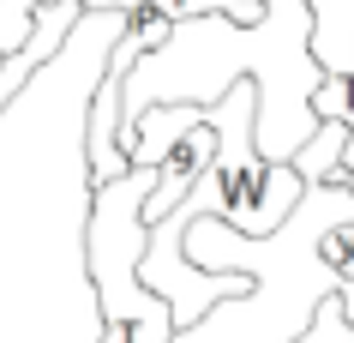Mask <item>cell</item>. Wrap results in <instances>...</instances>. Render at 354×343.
Here are the masks:
<instances>
[{
    "instance_id": "6da1fadb",
    "label": "cell",
    "mask_w": 354,
    "mask_h": 343,
    "mask_svg": "<svg viewBox=\"0 0 354 343\" xmlns=\"http://www.w3.org/2000/svg\"><path fill=\"white\" fill-rule=\"evenodd\" d=\"M187 259L205 271H246L252 295L223 301L174 343H300L324 295L354 283V187L306 181V199L277 235H241L223 217H198L187 229Z\"/></svg>"
},
{
    "instance_id": "7a4b0ae2",
    "label": "cell",
    "mask_w": 354,
    "mask_h": 343,
    "mask_svg": "<svg viewBox=\"0 0 354 343\" xmlns=\"http://www.w3.org/2000/svg\"><path fill=\"white\" fill-rule=\"evenodd\" d=\"M313 55L324 78H354V0H313Z\"/></svg>"
},
{
    "instance_id": "3957f363",
    "label": "cell",
    "mask_w": 354,
    "mask_h": 343,
    "mask_svg": "<svg viewBox=\"0 0 354 343\" xmlns=\"http://www.w3.org/2000/svg\"><path fill=\"white\" fill-rule=\"evenodd\" d=\"M348 139H354L348 121H324V127H318V139L295 157L300 181H342V157H348Z\"/></svg>"
},
{
    "instance_id": "277c9868",
    "label": "cell",
    "mask_w": 354,
    "mask_h": 343,
    "mask_svg": "<svg viewBox=\"0 0 354 343\" xmlns=\"http://www.w3.org/2000/svg\"><path fill=\"white\" fill-rule=\"evenodd\" d=\"M37 12H42V0H0V55L30 49V37H37Z\"/></svg>"
},
{
    "instance_id": "5b68a950",
    "label": "cell",
    "mask_w": 354,
    "mask_h": 343,
    "mask_svg": "<svg viewBox=\"0 0 354 343\" xmlns=\"http://www.w3.org/2000/svg\"><path fill=\"white\" fill-rule=\"evenodd\" d=\"M300 343H354V319H348V301H342V289L336 295H324V307H318L313 331Z\"/></svg>"
},
{
    "instance_id": "8992f818",
    "label": "cell",
    "mask_w": 354,
    "mask_h": 343,
    "mask_svg": "<svg viewBox=\"0 0 354 343\" xmlns=\"http://www.w3.org/2000/svg\"><path fill=\"white\" fill-rule=\"evenodd\" d=\"M348 103H354V78H324L313 96V114L318 121H348Z\"/></svg>"
},
{
    "instance_id": "52a82bcc",
    "label": "cell",
    "mask_w": 354,
    "mask_h": 343,
    "mask_svg": "<svg viewBox=\"0 0 354 343\" xmlns=\"http://www.w3.org/2000/svg\"><path fill=\"white\" fill-rule=\"evenodd\" d=\"M342 181H348V187H354V169H342Z\"/></svg>"
},
{
    "instance_id": "ba28073f",
    "label": "cell",
    "mask_w": 354,
    "mask_h": 343,
    "mask_svg": "<svg viewBox=\"0 0 354 343\" xmlns=\"http://www.w3.org/2000/svg\"><path fill=\"white\" fill-rule=\"evenodd\" d=\"M42 6H55V0H42Z\"/></svg>"
}]
</instances>
